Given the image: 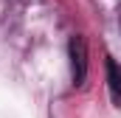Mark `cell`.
Segmentation results:
<instances>
[{
    "label": "cell",
    "mask_w": 121,
    "mask_h": 118,
    "mask_svg": "<svg viewBox=\"0 0 121 118\" xmlns=\"http://www.w3.org/2000/svg\"><path fill=\"white\" fill-rule=\"evenodd\" d=\"M68 56H70V73H73V84L82 87L85 76H87V42L82 34H73L68 42Z\"/></svg>",
    "instance_id": "6da1fadb"
},
{
    "label": "cell",
    "mask_w": 121,
    "mask_h": 118,
    "mask_svg": "<svg viewBox=\"0 0 121 118\" xmlns=\"http://www.w3.org/2000/svg\"><path fill=\"white\" fill-rule=\"evenodd\" d=\"M107 87H110L113 104L121 107V65L116 59H110V56H107Z\"/></svg>",
    "instance_id": "7a4b0ae2"
}]
</instances>
